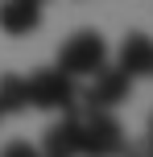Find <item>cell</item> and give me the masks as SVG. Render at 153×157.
Wrapping results in <instances>:
<instances>
[{
	"mask_svg": "<svg viewBox=\"0 0 153 157\" xmlns=\"http://www.w3.org/2000/svg\"><path fill=\"white\" fill-rule=\"evenodd\" d=\"M41 157H79V112H62L41 136Z\"/></svg>",
	"mask_w": 153,
	"mask_h": 157,
	"instance_id": "8992f818",
	"label": "cell"
},
{
	"mask_svg": "<svg viewBox=\"0 0 153 157\" xmlns=\"http://www.w3.org/2000/svg\"><path fill=\"white\" fill-rule=\"evenodd\" d=\"M120 157H153V136H141V141H124Z\"/></svg>",
	"mask_w": 153,
	"mask_h": 157,
	"instance_id": "9c48e42d",
	"label": "cell"
},
{
	"mask_svg": "<svg viewBox=\"0 0 153 157\" xmlns=\"http://www.w3.org/2000/svg\"><path fill=\"white\" fill-rule=\"evenodd\" d=\"M128 91H132V78L124 75L120 66H99V71L91 75V87L83 91V99L95 112H112V108H120V103L128 99Z\"/></svg>",
	"mask_w": 153,
	"mask_h": 157,
	"instance_id": "277c9868",
	"label": "cell"
},
{
	"mask_svg": "<svg viewBox=\"0 0 153 157\" xmlns=\"http://www.w3.org/2000/svg\"><path fill=\"white\" fill-rule=\"evenodd\" d=\"M29 108V91H25V78L21 75H0V112L13 116V112Z\"/></svg>",
	"mask_w": 153,
	"mask_h": 157,
	"instance_id": "ba28073f",
	"label": "cell"
},
{
	"mask_svg": "<svg viewBox=\"0 0 153 157\" xmlns=\"http://www.w3.org/2000/svg\"><path fill=\"white\" fill-rule=\"evenodd\" d=\"M149 136H153V116H149Z\"/></svg>",
	"mask_w": 153,
	"mask_h": 157,
	"instance_id": "7c38bea8",
	"label": "cell"
},
{
	"mask_svg": "<svg viewBox=\"0 0 153 157\" xmlns=\"http://www.w3.org/2000/svg\"><path fill=\"white\" fill-rule=\"evenodd\" d=\"M99 66H108V41L104 33L95 29H79L62 41L58 50V71L71 75V78H83V75H95Z\"/></svg>",
	"mask_w": 153,
	"mask_h": 157,
	"instance_id": "7a4b0ae2",
	"label": "cell"
},
{
	"mask_svg": "<svg viewBox=\"0 0 153 157\" xmlns=\"http://www.w3.org/2000/svg\"><path fill=\"white\" fill-rule=\"evenodd\" d=\"M41 25V8L25 4V0H0V29L8 37H29Z\"/></svg>",
	"mask_w": 153,
	"mask_h": 157,
	"instance_id": "52a82bcc",
	"label": "cell"
},
{
	"mask_svg": "<svg viewBox=\"0 0 153 157\" xmlns=\"http://www.w3.org/2000/svg\"><path fill=\"white\" fill-rule=\"evenodd\" d=\"M124 141L128 136L112 112L87 108V116H79V157H120Z\"/></svg>",
	"mask_w": 153,
	"mask_h": 157,
	"instance_id": "6da1fadb",
	"label": "cell"
},
{
	"mask_svg": "<svg viewBox=\"0 0 153 157\" xmlns=\"http://www.w3.org/2000/svg\"><path fill=\"white\" fill-rule=\"evenodd\" d=\"M116 66L128 78H153V37L149 33H128L116 50Z\"/></svg>",
	"mask_w": 153,
	"mask_h": 157,
	"instance_id": "5b68a950",
	"label": "cell"
},
{
	"mask_svg": "<svg viewBox=\"0 0 153 157\" xmlns=\"http://www.w3.org/2000/svg\"><path fill=\"white\" fill-rule=\"evenodd\" d=\"M0 116H4V112H0Z\"/></svg>",
	"mask_w": 153,
	"mask_h": 157,
	"instance_id": "4fadbf2b",
	"label": "cell"
},
{
	"mask_svg": "<svg viewBox=\"0 0 153 157\" xmlns=\"http://www.w3.org/2000/svg\"><path fill=\"white\" fill-rule=\"evenodd\" d=\"M0 157H41V149H33L29 141H8L0 149Z\"/></svg>",
	"mask_w": 153,
	"mask_h": 157,
	"instance_id": "30bf717a",
	"label": "cell"
},
{
	"mask_svg": "<svg viewBox=\"0 0 153 157\" xmlns=\"http://www.w3.org/2000/svg\"><path fill=\"white\" fill-rule=\"evenodd\" d=\"M25 4H37V8H41V4H46V0H25Z\"/></svg>",
	"mask_w": 153,
	"mask_h": 157,
	"instance_id": "8fae6325",
	"label": "cell"
},
{
	"mask_svg": "<svg viewBox=\"0 0 153 157\" xmlns=\"http://www.w3.org/2000/svg\"><path fill=\"white\" fill-rule=\"evenodd\" d=\"M25 91H29V108H41V112H75V78L62 75L58 66L50 71H33L25 78Z\"/></svg>",
	"mask_w": 153,
	"mask_h": 157,
	"instance_id": "3957f363",
	"label": "cell"
}]
</instances>
